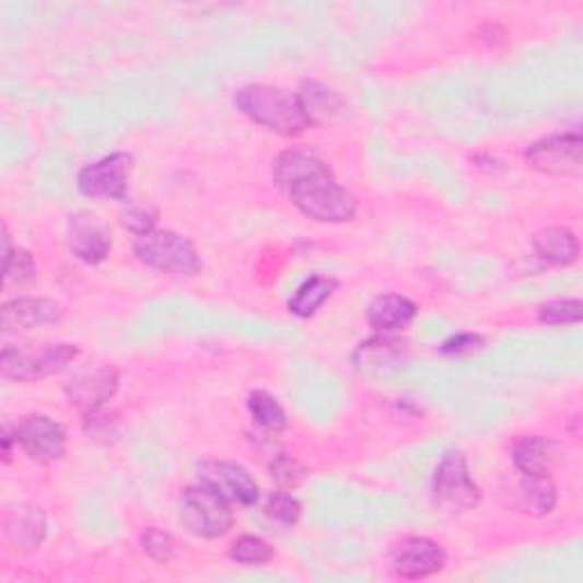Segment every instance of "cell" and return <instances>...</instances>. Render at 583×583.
Returning <instances> with one entry per match:
<instances>
[{"label": "cell", "instance_id": "cell-1", "mask_svg": "<svg viewBox=\"0 0 583 583\" xmlns=\"http://www.w3.org/2000/svg\"><path fill=\"white\" fill-rule=\"evenodd\" d=\"M273 183L299 212L322 224H345L358 212L353 194L342 187L330 166L313 153H281L273 162Z\"/></svg>", "mask_w": 583, "mask_h": 583}, {"label": "cell", "instance_id": "cell-2", "mask_svg": "<svg viewBox=\"0 0 583 583\" xmlns=\"http://www.w3.org/2000/svg\"><path fill=\"white\" fill-rule=\"evenodd\" d=\"M235 107L269 132L296 137L311 128L296 94L273 85H246L235 94Z\"/></svg>", "mask_w": 583, "mask_h": 583}, {"label": "cell", "instance_id": "cell-3", "mask_svg": "<svg viewBox=\"0 0 583 583\" xmlns=\"http://www.w3.org/2000/svg\"><path fill=\"white\" fill-rule=\"evenodd\" d=\"M135 256L147 267L170 276H178V279H191V276H197L203 269L201 256L191 240L166 229H155L142 237H137Z\"/></svg>", "mask_w": 583, "mask_h": 583}, {"label": "cell", "instance_id": "cell-4", "mask_svg": "<svg viewBox=\"0 0 583 583\" xmlns=\"http://www.w3.org/2000/svg\"><path fill=\"white\" fill-rule=\"evenodd\" d=\"M178 513L185 529L191 536L214 540L226 536L233 526V511L226 499H221L206 486H189L183 490Z\"/></svg>", "mask_w": 583, "mask_h": 583}, {"label": "cell", "instance_id": "cell-5", "mask_svg": "<svg viewBox=\"0 0 583 583\" xmlns=\"http://www.w3.org/2000/svg\"><path fill=\"white\" fill-rule=\"evenodd\" d=\"M78 353V347L65 342L5 347L0 353V370L14 381H42L73 363Z\"/></svg>", "mask_w": 583, "mask_h": 583}, {"label": "cell", "instance_id": "cell-6", "mask_svg": "<svg viewBox=\"0 0 583 583\" xmlns=\"http://www.w3.org/2000/svg\"><path fill=\"white\" fill-rule=\"evenodd\" d=\"M433 499L450 513H465L481 504V488L471 479L467 458L460 452H444L433 471Z\"/></svg>", "mask_w": 583, "mask_h": 583}, {"label": "cell", "instance_id": "cell-7", "mask_svg": "<svg viewBox=\"0 0 583 583\" xmlns=\"http://www.w3.org/2000/svg\"><path fill=\"white\" fill-rule=\"evenodd\" d=\"M526 164L551 178H576L583 172V140L576 132L549 135L524 151Z\"/></svg>", "mask_w": 583, "mask_h": 583}, {"label": "cell", "instance_id": "cell-8", "mask_svg": "<svg viewBox=\"0 0 583 583\" xmlns=\"http://www.w3.org/2000/svg\"><path fill=\"white\" fill-rule=\"evenodd\" d=\"M132 172L130 153L105 155L88 166H82L78 174V189L90 199H113L124 201L128 194V180Z\"/></svg>", "mask_w": 583, "mask_h": 583}, {"label": "cell", "instance_id": "cell-9", "mask_svg": "<svg viewBox=\"0 0 583 583\" xmlns=\"http://www.w3.org/2000/svg\"><path fill=\"white\" fill-rule=\"evenodd\" d=\"M199 483L217 492L229 504L254 506L260 499V486L252 471L229 460H206L199 465Z\"/></svg>", "mask_w": 583, "mask_h": 583}, {"label": "cell", "instance_id": "cell-10", "mask_svg": "<svg viewBox=\"0 0 583 583\" xmlns=\"http://www.w3.org/2000/svg\"><path fill=\"white\" fill-rule=\"evenodd\" d=\"M19 447L33 460L48 465L67 454V431L48 415H27L16 427Z\"/></svg>", "mask_w": 583, "mask_h": 583}, {"label": "cell", "instance_id": "cell-11", "mask_svg": "<svg viewBox=\"0 0 583 583\" xmlns=\"http://www.w3.org/2000/svg\"><path fill=\"white\" fill-rule=\"evenodd\" d=\"M119 390V372L109 365H98L90 372L75 374L67 385L65 395L71 406L85 415L98 412Z\"/></svg>", "mask_w": 583, "mask_h": 583}, {"label": "cell", "instance_id": "cell-12", "mask_svg": "<svg viewBox=\"0 0 583 583\" xmlns=\"http://www.w3.org/2000/svg\"><path fill=\"white\" fill-rule=\"evenodd\" d=\"M390 561L395 574H399L401 579H427L444 568V563H447V553H444V549L435 540L424 536H412L401 540L393 549Z\"/></svg>", "mask_w": 583, "mask_h": 583}, {"label": "cell", "instance_id": "cell-13", "mask_svg": "<svg viewBox=\"0 0 583 583\" xmlns=\"http://www.w3.org/2000/svg\"><path fill=\"white\" fill-rule=\"evenodd\" d=\"M69 246L78 260L103 263L113 252V231L92 212H78L69 219Z\"/></svg>", "mask_w": 583, "mask_h": 583}, {"label": "cell", "instance_id": "cell-14", "mask_svg": "<svg viewBox=\"0 0 583 583\" xmlns=\"http://www.w3.org/2000/svg\"><path fill=\"white\" fill-rule=\"evenodd\" d=\"M65 317L62 305L53 299L39 296H19L3 303L0 311V326L5 333L14 330H33L42 326H55Z\"/></svg>", "mask_w": 583, "mask_h": 583}, {"label": "cell", "instance_id": "cell-15", "mask_svg": "<svg viewBox=\"0 0 583 583\" xmlns=\"http://www.w3.org/2000/svg\"><path fill=\"white\" fill-rule=\"evenodd\" d=\"M46 534H48V522L39 509L27 504H16L8 509L5 536L16 551L31 553L39 549L42 543L46 540Z\"/></svg>", "mask_w": 583, "mask_h": 583}, {"label": "cell", "instance_id": "cell-16", "mask_svg": "<svg viewBox=\"0 0 583 583\" xmlns=\"http://www.w3.org/2000/svg\"><path fill=\"white\" fill-rule=\"evenodd\" d=\"M415 317H418V305L401 294H381L368 305V324L381 336H393L408 328Z\"/></svg>", "mask_w": 583, "mask_h": 583}, {"label": "cell", "instance_id": "cell-17", "mask_svg": "<svg viewBox=\"0 0 583 583\" xmlns=\"http://www.w3.org/2000/svg\"><path fill=\"white\" fill-rule=\"evenodd\" d=\"M538 258L557 267H570L579 260V240L570 229L547 226L534 235Z\"/></svg>", "mask_w": 583, "mask_h": 583}, {"label": "cell", "instance_id": "cell-18", "mask_svg": "<svg viewBox=\"0 0 583 583\" xmlns=\"http://www.w3.org/2000/svg\"><path fill=\"white\" fill-rule=\"evenodd\" d=\"M553 442L543 435H524L513 447V463L524 477H547L553 465Z\"/></svg>", "mask_w": 583, "mask_h": 583}, {"label": "cell", "instance_id": "cell-19", "mask_svg": "<svg viewBox=\"0 0 583 583\" xmlns=\"http://www.w3.org/2000/svg\"><path fill=\"white\" fill-rule=\"evenodd\" d=\"M404 351L406 345L395 340L393 336H378L358 345V349L353 351V365L360 372H381L385 368H390L399 360H404Z\"/></svg>", "mask_w": 583, "mask_h": 583}, {"label": "cell", "instance_id": "cell-20", "mask_svg": "<svg viewBox=\"0 0 583 583\" xmlns=\"http://www.w3.org/2000/svg\"><path fill=\"white\" fill-rule=\"evenodd\" d=\"M336 290H338V281L333 279V276L315 273L296 288L294 296L288 301V311L299 319H308L333 294H336Z\"/></svg>", "mask_w": 583, "mask_h": 583}, {"label": "cell", "instance_id": "cell-21", "mask_svg": "<svg viewBox=\"0 0 583 583\" xmlns=\"http://www.w3.org/2000/svg\"><path fill=\"white\" fill-rule=\"evenodd\" d=\"M296 96L301 101V107H303L305 117H308L311 126L328 121L330 117H336L342 109L340 94L328 90L326 85H322V82H315V80L301 82Z\"/></svg>", "mask_w": 583, "mask_h": 583}, {"label": "cell", "instance_id": "cell-22", "mask_svg": "<svg viewBox=\"0 0 583 583\" xmlns=\"http://www.w3.org/2000/svg\"><path fill=\"white\" fill-rule=\"evenodd\" d=\"M520 497L524 511L538 517L549 515L559 502L557 486L549 481V477H524L520 483Z\"/></svg>", "mask_w": 583, "mask_h": 583}, {"label": "cell", "instance_id": "cell-23", "mask_svg": "<svg viewBox=\"0 0 583 583\" xmlns=\"http://www.w3.org/2000/svg\"><path fill=\"white\" fill-rule=\"evenodd\" d=\"M248 412H252V418L258 427H263L269 433H281L288 429V412L285 408L279 404V399L271 397L265 390H256L248 395Z\"/></svg>", "mask_w": 583, "mask_h": 583}, {"label": "cell", "instance_id": "cell-24", "mask_svg": "<svg viewBox=\"0 0 583 583\" xmlns=\"http://www.w3.org/2000/svg\"><path fill=\"white\" fill-rule=\"evenodd\" d=\"M3 244H5V281L10 285H25L31 283L35 276H37V265L31 252H25V248H14L12 240H10V231L8 226H3Z\"/></svg>", "mask_w": 583, "mask_h": 583}, {"label": "cell", "instance_id": "cell-25", "mask_svg": "<svg viewBox=\"0 0 583 583\" xmlns=\"http://www.w3.org/2000/svg\"><path fill=\"white\" fill-rule=\"evenodd\" d=\"M231 559L242 565H265L273 559V549L258 536H242L231 545Z\"/></svg>", "mask_w": 583, "mask_h": 583}, {"label": "cell", "instance_id": "cell-26", "mask_svg": "<svg viewBox=\"0 0 583 583\" xmlns=\"http://www.w3.org/2000/svg\"><path fill=\"white\" fill-rule=\"evenodd\" d=\"M583 317V303L579 299H557L538 308V322L547 326L579 324Z\"/></svg>", "mask_w": 583, "mask_h": 583}, {"label": "cell", "instance_id": "cell-27", "mask_svg": "<svg viewBox=\"0 0 583 583\" xmlns=\"http://www.w3.org/2000/svg\"><path fill=\"white\" fill-rule=\"evenodd\" d=\"M140 540L144 551L149 553V559H153L155 563H172L176 559L178 545L170 532L158 529V526H149Z\"/></svg>", "mask_w": 583, "mask_h": 583}, {"label": "cell", "instance_id": "cell-28", "mask_svg": "<svg viewBox=\"0 0 583 583\" xmlns=\"http://www.w3.org/2000/svg\"><path fill=\"white\" fill-rule=\"evenodd\" d=\"M265 513L276 520L279 524H285V526H294L299 520H301V504L299 499L285 490H279V492H271L267 504H265Z\"/></svg>", "mask_w": 583, "mask_h": 583}, {"label": "cell", "instance_id": "cell-29", "mask_svg": "<svg viewBox=\"0 0 583 583\" xmlns=\"http://www.w3.org/2000/svg\"><path fill=\"white\" fill-rule=\"evenodd\" d=\"M269 475L281 488H296L305 479V469L292 456H279L269 465Z\"/></svg>", "mask_w": 583, "mask_h": 583}, {"label": "cell", "instance_id": "cell-30", "mask_svg": "<svg viewBox=\"0 0 583 583\" xmlns=\"http://www.w3.org/2000/svg\"><path fill=\"white\" fill-rule=\"evenodd\" d=\"M155 224H158V212L155 210H149V208H142V206H132V208L121 212V226L126 231H130L132 235H137V237H142V235L155 231Z\"/></svg>", "mask_w": 583, "mask_h": 583}, {"label": "cell", "instance_id": "cell-31", "mask_svg": "<svg viewBox=\"0 0 583 583\" xmlns=\"http://www.w3.org/2000/svg\"><path fill=\"white\" fill-rule=\"evenodd\" d=\"M483 347V338L475 336V333H458V336H452L442 342L440 351L444 355H465V353H475Z\"/></svg>", "mask_w": 583, "mask_h": 583}, {"label": "cell", "instance_id": "cell-32", "mask_svg": "<svg viewBox=\"0 0 583 583\" xmlns=\"http://www.w3.org/2000/svg\"><path fill=\"white\" fill-rule=\"evenodd\" d=\"M481 37H483V42L490 44V46H497V44H504V42H506L504 27H502V25H497V23H486V25H483V31H481Z\"/></svg>", "mask_w": 583, "mask_h": 583}, {"label": "cell", "instance_id": "cell-33", "mask_svg": "<svg viewBox=\"0 0 583 583\" xmlns=\"http://www.w3.org/2000/svg\"><path fill=\"white\" fill-rule=\"evenodd\" d=\"M0 442H3V460L10 463V458H12V444H19L16 429L12 431L10 427H5V429H3V438H0Z\"/></svg>", "mask_w": 583, "mask_h": 583}]
</instances>
